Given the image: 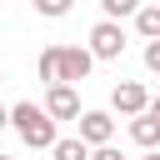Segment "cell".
<instances>
[{
    "label": "cell",
    "instance_id": "cell-1",
    "mask_svg": "<svg viewBox=\"0 0 160 160\" xmlns=\"http://www.w3.org/2000/svg\"><path fill=\"white\" fill-rule=\"evenodd\" d=\"M10 125L20 130V140L30 145V150H55V120L45 115V105H35V100H15L10 105Z\"/></svg>",
    "mask_w": 160,
    "mask_h": 160
},
{
    "label": "cell",
    "instance_id": "cell-2",
    "mask_svg": "<svg viewBox=\"0 0 160 160\" xmlns=\"http://www.w3.org/2000/svg\"><path fill=\"white\" fill-rule=\"evenodd\" d=\"M90 55H95V60H120V55H125V30H120V20H95V25H90Z\"/></svg>",
    "mask_w": 160,
    "mask_h": 160
},
{
    "label": "cell",
    "instance_id": "cell-3",
    "mask_svg": "<svg viewBox=\"0 0 160 160\" xmlns=\"http://www.w3.org/2000/svg\"><path fill=\"white\" fill-rule=\"evenodd\" d=\"M90 70H95L90 45H60V85H80Z\"/></svg>",
    "mask_w": 160,
    "mask_h": 160
},
{
    "label": "cell",
    "instance_id": "cell-4",
    "mask_svg": "<svg viewBox=\"0 0 160 160\" xmlns=\"http://www.w3.org/2000/svg\"><path fill=\"white\" fill-rule=\"evenodd\" d=\"M110 110H115V115H130V120H135V115H145V110H150L145 85H140V80H120V85L110 90Z\"/></svg>",
    "mask_w": 160,
    "mask_h": 160
},
{
    "label": "cell",
    "instance_id": "cell-5",
    "mask_svg": "<svg viewBox=\"0 0 160 160\" xmlns=\"http://www.w3.org/2000/svg\"><path fill=\"white\" fill-rule=\"evenodd\" d=\"M45 115L50 120H80L85 110H80V90L75 85H50L45 90Z\"/></svg>",
    "mask_w": 160,
    "mask_h": 160
},
{
    "label": "cell",
    "instance_id": "cell-6",
    "mask_svg": "<svg viewBox=\"0 0 160 160\" xmlns=\"http://www.w3.org/2000/svg\"><path fill=\"white\" fill-rule=\"evenodd\" d=\"M80 140H85L90 150L110 145V140H115V115H110V110H85V115H80Z\"/></svg>",
    "mask_w": 160,
    "mask_h": 160
},
{
    "label": "cell",
    "instance_id": "cell-7",
    "mask_svg": "<svg viewBox=\"0 0 160 160\" xmlns=\"http://www.w3.org/2000/svg\"><path fill=\"white\" fill-rule=\"evenodd\" d=\"M130 140L140 145V150H160V120L145 110V115H135L130 120Z\"/></svg>",
    "mask_w": 160,
    "mask_h": 160
},
{
    "label": "cell",
    "instance_id": "cell-8",
    "mask_svg": "<svg viewBox=\"0 0 160 160\" xmlns=\"http://www.w3.org/2000/svg\"><path fill=\"white\" fill-rule=\"evenodd\" d=\"M135 30H140V40H160V0L135 10Z\"/></svg>",
    "mask_w": 160,
    "mask_h": 160
},
{
    "label": "cell",
    "instance_id": "cell-9",
    "mask_svg": "<svg viewBox=\"0 0 160 160\" xmlns=\"http://www.w3.org/2000/svg\"><path fill=\"white\" fill-rule=\"evenodd\" d=\"M40 80H45V90L60 85V45H45L40 50Z\"/></svg>",
    "mask_w": 160,
    "mask_h": 160
},
{
    "label": "cell",
    "instance_id": "cell-10",
    "mask_svg": "<svg viewBox=\"0 0 160 160\" xmlns=\"http://www.w3.org/2000/svg\"><path fill=\"white\" fill-rule=\"evenodd\" d=\"M50 160H90V145H85L80 135H70V140H55Z\"/></svg>",
    "mask_w": 160,
    "mask_h": 160
},
{
    "label": "cell",
    "instance_id": "cell-11",
    "mask_svg": "<svg viewBox=\"0 0 160 160\" xmlns=\"http://www.w3.org/2000/svg\"><path fill=\"white\" fill-rule=\"evenodd\" d=\"M100 10H105V20H135V10H140V0H100Z\"/></svg>",
    "mask_w": 160,
    "mask_h": 160
},
{
    "label": "cell",
    "instance_id": "cell-12",
    "mask_svg": "<svg viewBox=\"0 0 160 160\" xmlns=\"http://www.w3.org/2000/svg\"><path fill=\"white\" fill-rule=\"evenodd\" d=\"M30 5H35V15H45V20H60V15H70L75 0H30Z\"/></svg>",
    "mask_w": 160,
    "mask_h": 160
},
{
    "label": "cell",
    "instance_id": "cell-13",
    "mask_svg": "<svg viewBox=\"0 0 160 160\" xmlns=\"http://www.w3.org/2000/svg\"><path fill=\"white\" fill-rule=\"evenodd\" d=\"M145 70L160 75V40H145Z\"/></svg>",
    "mask_w": 160,
    "mask_h": 160
},
{
    "label": "cell",
    "instance_id": "cell-14",
    "mask_svg": "<svg viewBox=\"0 0 160 160\" xmlns=\"http://www.w3.org/2000/svg\"><path fill=\"white\" fill-rule=\"evenodd\" d=\"M90 160H125V155H120L115 145H100V150H90Z\"/></svg>",
    "mask_w": 160,
    "mask_h": 160
},
{
    "label": "cell",
    "instance_id": "cell-15",
    "mask_svg": "<svg viewBox=\"0 0 160 160\" xmlns=\"http://www.w3.org/2000/svg\"><path fill=\"white\" fill-rule=\"evenodd\" d=\"M150 115H155V120H160V95H150Z\"/></svg>",
    "mask_w": 160,
    "mask_h": 160
},
{
    "label": "cell",
    "instance_id": "cell-16",
    "mask_svg": "<svg viewBox=\"0 0 160 160\" xmlns=\"http://www.w3.org/2000/svg\"><path fill=\"white\" fill-rule=\"evenodd\" d=\"M5 125H10V105H0V130H5Z\"/></svg>",
    "mask_w": 160,
    "mask_h": 160
},
{
    "label": "cell",
    "instance_id": "cell-17",
    "mask_svg": "<svg viewBox=\"0 0 160 160\" xmlns=\"http://www.w3.org/2000/svg\"><path fill=\"white\" fill-rule=\"evenodd\" d=\"M140 160H160V150H145V155H140Z\"/></svg>",
    "mask_w": 160,
    "mask_h": 160
},
{
    "label": "cell",
    "instance_id": "cell-18",
    "mask_svg": "<svg viewBox=\"0 0 160 160\" xmlns=\"http://www.w3.org/2000/svg\"><path fill=\"white\" fill-rule=\"evenodd\" d=\"M0 80H5V70H0Z\"/></svg>",
    "mask_w": 160,
    "mask_h": 160
},
{
    "label": "cell",
    "instance_id": "cell-19",
    "mask_svg": "<svg viewBox=\"0 0 160 160\" xmlns=\"http://www.w3.org/2000/svg\"><path fill=\"white\" fill-rule=\"evenodd\" d=\"M0 160H10V155H0Z\"/></svg>",
    "mask_w": 160,
    "mask_h": 160
}]
</instances>
